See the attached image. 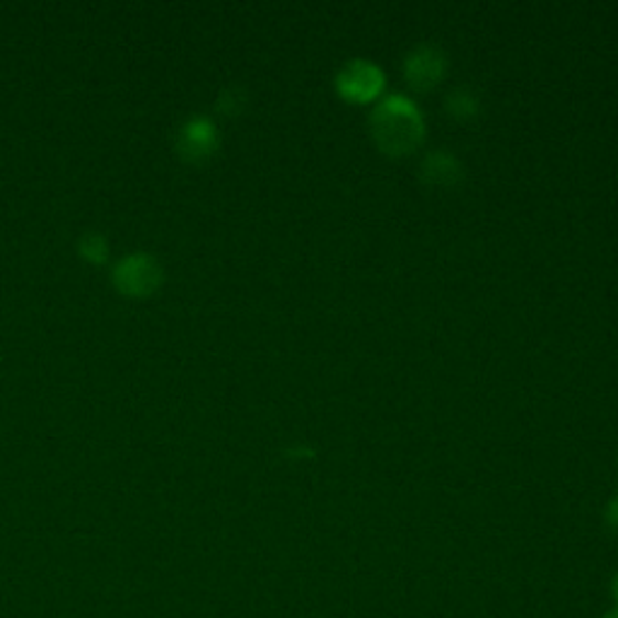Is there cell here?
Wrapping results in <instances>:
<instances>
[{"label": "cell", "instance_id": "obj_1", "mask_svg": "<svg viewBox=\"0 0 618 618\" xmlns=\"http://www.w3.org/2000/svg\"><path fill=\"white\" fill-rule=\"evenodd\" d=\"M372 133L382 150L403 155L421 143L425 121L419 105L406 95H387L372 111Z\"/></svg>", "mask_w": 618, "mask_h": 618}, {"label": "cell", "instance_id": "obj_2", "mask_svg": "<svg viewBox=\"0 0 618 618\" xmlns=\"http://www.w3.org/2000/svg\"><path fill=\"white\" fill-rule=\"evenodd\" d=\"M111 279L113 285L119 288V293L131 297H145V295H153L162 285L165 273H162L155 257L131 254L119 261V267L113 269Z\"/></svg>", "mask_w": 618, "mask_h": 618}, {"label": "cell", "instance_id": "obj_3", "mask_svg": "<svg viewBox=\"0 0 618 618\" xmlns=\"http://www.w3.org/2000/svg\"><path fill=\"white\" fill-rule=\"evenodd\" d=\"M338 93L353 102H365L382 93L384 71L368 58H353L336 75Z\"/></svg>", "mask_w": 618, "mask_h": 618}, {"label": "cell", "instance_id": "obj_4", "mask_svg": "<svg viewBox=\"0 0 618 618\" xmlns=\"http://www.w3.org/2000/svg\"><path fill=\"white\" fill-rule=\"evenodd\" d=\"M216 148H218V131L216 126H213V121L206 117L188 119L182 126L180 138H176V150H180V155L188 162H200L210 158Z\"/></svg>", "mask_w": 618, "mask_h": 618}, {"label": "cell", "instance_id": "obj_5", "mask_svg": "<svg viewBox=\"0 0 618 618\" xmlns=\"http://www.w3.org/2000/svg\"><path fill=\"white\" fill-rule=\"evenodd\" d=\"M445 66H447V58L437 46L421 44L406 56V66L403 68H406V78L413 87L427 90V87H433L440 78H443Z\"/></svg>", "mask_w": 618, "mask_h": 618}, {"label": "cell", "instance_id": "obj_6", "mask_svg": "<svg viewBox=\"0 0 618 618\" xmlns=\"http://www.w3.org/2000/svg\"><path fill=\"white\" fill-rule=\"evenodd\" d=\"M423 176L435 184H449L459 176V162L454 155L445 153V150H437L423 160Z\"/></svg>", "mask_w": 618, "mask_h": 618}, {"label": "cell", "instance_id": "obj_7", "mask_svg": "<svg viewBox=\"0 0 618 618\" xmlns=\"http://www.w3.org/2000/svg\"><path fill=\"white\" fill-rule=\"evenodd\" d=\"M78 249H80V254L87 259V261H93V263H105L107 257H109V245H107V239L102 235H97V232H87L80 237V242H78Z\"/></svg>", "mask_w": 618, "mask_h": 618}, {"label": "cell", "instance_id": "obj_8", "mask_svg": "<svg viewBox=\"0 0 618 618\" xmlns=\"http://www.w3.org/2000/svg\"><path fill=\"white\" fill-rule=\"evenodd\" d=\"M449 107H452L454 113H457V117H474L476 97L471 93L457 90V93L449 95Z\"/></svg>", "mask_w": 618, "mask_h": 618}, {"label": "cell", "instance_id": "obj_9", "mask_svg": "<svg viewBox=\"0 0 618 618\" xmlns=\"http://www.w3.org/2000/svg\"><path fill=\"white\" fill-rule=\"evenodd\" d=\"M609 522L618 529V496L614 498V502L609 506Z\"/></svg>", "mask_w": 618, "mask_h": 618}, {"label": "cell", "instance_id": "obj_10", "mask_svg": "<svg viewBox=\"0 0 618 618\" xmlns=\"http://www.w3.org/2000/svg\"><path fill=\"white\" fill-rule=\"evenodd\" d=\"M614 595H616V601H618V577H616V583H614Z\"/></svg>", "mask_w": 618, "mask_h": 618}, {"label": "cell", "instance_id": "obj_11", "mask_svg": "<svg viewBox=\"0 0 618 618\" xmlns=\"http://www.w3.org/2000/svg\"><path fill=\"white\" fill-rule=\"evenodd\" d=\"M607 618H618V607H616V609H614V611H611V614H609Z\"/></svg>", "mask_w": 618, "mask_h": 618}]
</instances>
